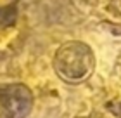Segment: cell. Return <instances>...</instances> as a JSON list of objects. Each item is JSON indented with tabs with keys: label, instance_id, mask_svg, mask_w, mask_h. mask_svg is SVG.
I'll list each match as a JSON object with an SVG mask.
<instances>
[{
	"label": "cell",
	"instance_id": "cell-1",
	"mask_svg": "<svg viewBox=\"0 0 121 118\" xmlns=\"http://www.w3.org/2000/svg\"><path fill=\"white\" fill-rule=\"evenodd\" d=\"M73 52L74 59H71V54L64 45L57 49L56 56H54V68H56L57 75H60L66 80H83L92 73L93 54L83 42H73Z\"/></svg>",
	"mask_w": 121,
	"mask_h": 118
}]
</instances>
